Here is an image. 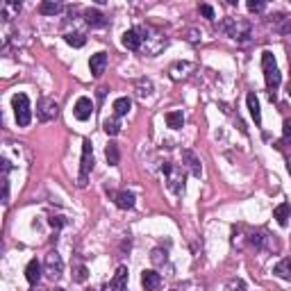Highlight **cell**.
<instances>
[{
    "mask_svg": "<svg viewBox=\"0 0 291 291\" xmlns=\"http://www.w3.org/2000/svg\"><path fill=\"white\" fill-rule=\"evenodd\" d=\"M287 171H289V175H291V164H287Z\"/></svg>",
    "mask_w": 291,
    "mask_h": 291,
    "instance_id": "d590c367",
    "label": "cell"
},
{
    "mask_svg": "<svg viewBox=\"0 0 291 291\" xmlns=\"http://www.w3.org/2000/svg\"><path fill=\"white\" fill-rule=\"evenodd\" d=\"M12 107H14V116H16V123L21 128H28L32 121V109H30V100L25 94H16L12 98Z\"/></svg>",
    "mask_w": 291,
    "mask_h": 291,
    "instance_id": "3957f363",
    "label": "cell"
},
{
    "mask_svg": "<svg viewBox=\"0 0 291 291\" xmlns=\"http://www.w3.org/2000/svg\"><path fill=\"white\" fill-rule=\"evenodd\" d=\"M264 241H266V237H264V232H257V234H253V237H250V244L255 246L257 250H261V248H264Z\"/></svg>",
    "mask_w": 291,
    "mask_h": 291,
    "instance_id": "83f0119b",
    "label": "cell"
},
{
    "mask_svg": "<svg viewBox=\"0 0 291 291\" xmlns=\"http://www.w3.org/2000/svg\"><path fill=\"white\" fill-rule=\"evenodd\" d=\"M128 287V266H119L116 273H114L112 282H109V289L112 291H125Z\"/></svg>",
    "mask_w": 291,
    "mask_h": 291,
    "instance_id": "5bb4252c",
    "label": "cell"
},
{
    "mask_svg": "<svg viewBox=\"0 0 291 291\" xmlns=\"http://www.w3.org/2000/svg\"><path fill=\"white\" fill-rule=\"evenodd\" d=\"M105 157H107V164L109 166H116L121 160V153H119V146L116 143H109L107 148H105Z\"/></svg>",
    "mask_w": 291,
    "mask_h": 291,
    "instance_id": "484cf974",
    "label": "cell"
},
{
    "mask_svg": "<svg viewBox=\"0 0 291 291\" xmlns=\"http://www.w3.org/2000/svg\"><path fill=\"white\" fill-rule=\"evenodd\" d=\"M94 171V146H91L89 139L82 141V160H80V187L87 184L89 173Z\"/></svg>",
    "mask_w": 291,
    "mask_h": 291,
    "instance_id": "277c9868",
    "label": "cell"
},
{
    "mask_svg": "<svg viewBox=\"0 0 291 291\" xmlns=\"http://www.w3.org/2000/svg\"><path fill=\"white\" fill-rule=\"evenodd\" d=\"M32 291H46V289H39V287H34V289H32Z\"/></svg>",
    "mask_w": 291,
    "mask_h": 291,
    "instance_id": "8d00e7d4",
    "label": "cell"
},
{
    "mask_svg": "<svg viewBox=\"0 0 291 291\" xmlns=\"http://www.w3.org/2000/svg\"><path fill=\"white\" fill-rule=\"evenodd\" d=\"M221 30L227 32L234 41L244 43V41H248V36H250V23L248 21H241V18H226L221 23Z\"/></svg>",
    "mask_w": 291,
    "mask_h": 291,
    "instance_id": "7a4b0ae2",
    "label": "cell"
},
{
    "mask_svg": "<svg viewBox=\"0 0 291 291\" xmlns=\"http://www.w3.org/2000/svg\"><path fill=\"white\" fill-rule=\"evenodd\" d=\"M166 182H168V189L173 191V194H182L184 191V173H182V168H175L173 166V171L166 175Z\"/></svg>",
    "mask_w": 291,
    "mask_h": 291,
    "instance_id": "9c48e42d",
    "label": "cell"
},
{
    "mask_svg": "<svg viewBox=\"0 0 291 291\" xmlns=\"http://www.w3.org/2000/svg\"><path fill=\"white\" fill-rule=\"evenodd\" d=\"M150 259H153L155 264H164V261H166V253H162V250L157 248V250H153V257H150Z\"/></svg>",
    "mask_w": 291,
    "mask_h": 291,
    "instance_id": "f546056e",
    "label": "cell"
},
{
    "mask_svg": "<svg viewBox=\"0 0 291 291\" xmlns=\"http://www.w3.org/2000/svg\"><path fill=\"white\" fill-rule=\"evenodd\" d=\"M130 107H132V100L128 96H121V98L114 100V114H116V116H125V114L130 112Z\"/></svg>",
    "mask_w": 291,
    "mask_h": 291,
    "instance_id": "7402d4cb",
    "label": "cell"
},
{
    "mask_svg": "<svg viewBox=\"0 0 291 291\" xmlns=\"http://www.w3.org/2000/svg\"><path fill=\"white\" fill-rule=\"evenodd\" d=\"M73 114H75L77 121H89L91 114H94V102H91V98H87V96L77 98L75 107H73Z\"/></svg>",
    "mask_w": 291,
    "mask_h": 291,
    "instance_id": "52a82bcc",
    "label": "cell"
},
{
    "mask_svg": "<svg viewBox=\"0 0 291 291\" xmlns=\"http://www.w3.org/2000/svg\"><path fill=\"white\" fill-rule=\"evenodd\" d=\"M64 39H66V43H68V46H73V48H82L84 43H87V36L80 34V32H68Z\"/></svg>",
    "mask_w": 291,
    "mask_h": 291,
    "instance_id": "4316f807",
    "label": "cell"
},
{
    "mask_svg": "<svg viewBox=\"0 0 291 291\" xmlns=\"http://www.w3.org/2000/svg\"><path fill=\"white\" fill-rule=\"evenodd\" d=\"M246 102H248V109H250V116L255 121V125H261V109H259V98H257L255 91H250L246 96Z\"/></svg>",
    "mask_w": 291,
    "mask_h": 291,
    "instance_id": "9a60e30c",
    "label": "cell"
},
{
    "mask_svg": "<svg viewBox=\"0 0 291 291\" xmlns=\"http://www.w3.org/2000/svg\"><path fill=\"white\" fill-rule=\"evenodd\" d=\"M182 160L187 162V166L191 168V173L196 175V178H200L202 175V164H200V157H198L194 150H182Z\"/></svg>",
    "mask_w": 291,
    "mask_h": 291,
    "instance_id": "4fadbf2b",
    "label": "cell"
},
{
    "mask_svg": "<svg viewBox=\"0 0 291 291\" xmlns=\"http://www.w3.org/2000/svg\"><path fill=\"white\" fill-rule=\"evenodd\" d=\"M46 273L50 280H60L62 273H64V259H62V255L57 253V250H50L46 255Z\"/></svg>",
    "mask_w": 291,
    "mask_h": 291,
    "instance_id": "8992f818",
    "label": "cell"
},
{
    "mask_svg": "<svg viewBox=\"0 0 291 291\" xmlns=\"http://www.w3.org/2000/svg\"><path fill=\"white\" fill-rule=\"evenodd\" d=\"M53 291H66V289H60V287H57V289H53Z\"/></svg>",
    "mask_w": 291,
    "mask_h": 291,
    "instance_id": "74e56055",
    "label": "cell"
},
{
    "mask_svg": "<svg viewBox=\"0 0 291 291\" xmlns=\"http://www.w3.org/2000/svg\"><path fill=\"white\" fill-rule=\"evenodd\" d=\"M87 278H89V271H87V266H77L73 280H75V282H87Z\"/></svg>",
    "mask_w": 291,
    "mask_h": 291,
    "instance_id": "f1b7e54d",
    "label": "cell"
},
{
    "mask_svg": "<svg viewBox=\"0 0 291 291\" xmlns=\"http://www.w3.org/2000/svg\"><path fill=\"white\" fill-rule=\"evenodd\" d=\"M273 273L278 275L280 280H287V282H291V257L280 259L278 264L273 266Z\"/></svg>",
    "mask_w": 291,
    "mask_h": 291,
    "instance_id": "e0dca14e",
    "label": "cell"
},
{
    "mask_svg": "<svg viewBox=\"0 0 291 291\" xmlns=\"http://www.w3.org/2000/svg\"><path fill=\"white\" fill-rule=\"evenodd\" d=\"M166 125L171 130H180L184 125V114L182 112H168L166 114Z\"/></svg>",
    "mask_w": 291,
    "mask_h": 291,
    "instance_id": "cb8c5ba5",
    "label": "cell"
},
{
    "mask_svg": "<svg viewBox=\"0 0 291 291\" xmlns=\"http://www.w3.org/2000/svg\"><path fill=\"white\" fill-rule=\"evenodd\" d=\"M282 137H285V141H291V121L289 119L282 123Z\"/></svg>",
    "mask_w": 291,
    "mask_h": 291,
    "instance_id": "1f68e13d",
    "label": "cell"
},
{
    "mask_svg": "<svg viewBox=\"0 0 291 291\" xmlns=\"http://www.w3.org/2000/svg\"><path fill=\"white\" fill-rule=\"evenodd\" d=\"M200 14H202L205 18H209V21L216 16V14H214V7H212V5H200Z\"/></svg>",
    "mask_w": 291,
    "mask_h": 291,
    "instance_id": "4dcf8cb0",
    "label": "cell"
},
{
    "mask_svg": "<svg viewBox=\"0 0 291 291\" xmlns=\"http://www.w3.org/2000/svg\"><path fill=\"white\" fill-rule=\"evenodd\" d=\"M264 7H266L264 2H255V0H250V2H248V9H250V12H264Z\"/></svg>",
    "mask_w": 291,
    "mask_h": 291,
    "instance_id": "d6a6232c",
    "label": "cell"
},
{
    "mask_svg": "<svg viewBox=\"0 0 291 291\" xmlns=\"http://www.w3.org/2000/svg\"><path fill=\"white\" fill-rule=\"evenodd\" d=\"M143 39L146 36H141V30H128V32H123V48H128V50H139L141 48V43H143Z\"/></svg>",
    "mask_w": 291,
    "mask_h": 291,
    "instance_id": "ba28073f",
    "label": "cell"
},
{
    "mask_svg": "<svg viewBox=\"0 0 291 291\" xmlns=\"http://www.w3.org/2000/svg\"><path fill=\"white\" fill-rule=\"evenodd\" d=\"M141 285L146 291H157L162 285V275L157 273V271H153V268H148V271L141 273Z\"/></svg>",
    "mask_w": 291,
    "mask_h": 291,
    "instance_id": "7c38bea8",
    "label": "cell"
},
{
    "mask_svg": "<svg viewBox=\"0 0 291 291\" xmlns=\"http://www.w3.org/2000/svg\"><path fill=\"white\" fill-rule=\"evenodd\" d=\"M261 68H264V77H266V87L268 91H271V100L275 98L273 91L280 87V82H282V75H280L278 71V64H275V57L271 50H264L261 53Z\"/></svg>",
    "mask_w": 291,
    "mask_h": 291,
    "instance_id": "6da1fadb",
    "label": "cell"
},
{
    "mask_svg": "<svg viewBox=\"0 0 291 291\" xmlns=\"http://www.w3.org/2000/svg\"><path fill=\"white\" fill-rule=\"evenodd\" d=\"M273 219L278 221V226H282V227L289 223V219H291V205L289 202H280L278 207L273 209Z\"/></svg>",
    "mask_w": 291,
    "mask_h": 291,
    "instance_id": "2e32d148",
    "label": "cell"
},
{
    "mask_svg": "<svg viewBox=\"0 0 291 291\" xmlns=\"http://www.w3.org/2000/svg\"><path fill=\"white\" fill-rule=\"evenodd\" d=\"M191 71H194V64H189V62H178V64L171 66V77L173 80H182V77H189Z\"/></svg>",
    "mask_w": 291,
    "mask_h": 291,
    "instance_id": "ac0fdd59",
    "label": "cell"
},
{
    "mask_svg": "<svg viewBox=\"0 0 291 291\" xmlns=\"http://www.w3.org/2000/svg\"><path fill=\"white\" fill-rule=\"evenodd\" d=\"M102 130L107 132L109 137H116L121 132V121L119 116H112V119H105V123H102Z\"/></svg>",
    "mask_w": 291,
    "mask_h": 291,
    "instance_id": "603a6c76",
    "label": "cell"
},
{
    "mask_svg": "<svg viewBox=\"0 0 291 291\" xmlns=\"http://www.w3.org/2000/svg\"><path fill=\"white\" fill-rule=\"evenodd\" d=\"M114 200H116V205H119L121 209H132L137 198H134L132 191H119V194H114Z\"/></svg>",
    "mask_w": 291,
    "mask_h": 291,
    "instance_id": "d6986e66",
    "label": "cell"
},
{
    "mask_svg": "<svg viewBox=\"0 0 291 291\" xmlns=\"http://www.w3.org/2000/svg\"><path fill=\"white\" fill-rule=\"evenodd\" d=\"M89 68H91V75H94V77H100L102 73H105V68H107V53H96V55H91Z\"/></svg>",
    "mask_w": 291,
    "mask_h": 291,
    "instance_id": "8fae6325",
    "label": "cell"
},
{
    "mask_svg": "<svg viewBox=\"0 0 291 291\" xmlns=\"http://www.w3.org/2000/svg\"><path fill=\"white\" fill-rule=\"evenodd\" d=\"M189 289H194L191 282H187V285H182V287H175V289H171V291H189Z\"/></svg>",
    "mask_w": 291,
    "mask_h": 291,
    "instance_id": "e575fe53",
    "label": "cell"
},
{
    "mask_svg": "<svg viewBox=\"0 0 291 291\" xmlns=\"http://www.w3.org/2000/svg\"><path fill=\"white\" fill-rule=\"evenodd\" d=\"M48 223H50V226H53L55 230H60V227L64 226V219H62V216H53V219L48 221Z\"/></svg>",
    "mask_w": 291,
    "mask_h": 291,
    "instance_id": "836d02e7",
    "label": "cell"
},
{
    "mask_svg": "<svg viewBox=\"0 0 291 291\" xmlns=\"http://www.w3.org/2000/svg\"><path fill=\"white\" fill-rule=\"evenodd\" d=\"M39 12L43 16H55V14L62 12V2H55V0H43L41 5H39Z\"/></svg>",
    "mask_w": 291,
    "mask_h": 291,
    "instance_id": "44dd1931",
    "label": "cell"
},
{
    "mask_svg": "<svg viewBox=\"0 0 291 291\" xmlns=\"http://www.w3.org/2000/svg\"><path fill=\"white\" fill-rule=\"evenodd\" d=\"M41 271H43L41 261H39V259H30V261H28V266H25V280H28L32 287H36V285H39V280H41Z\"/></svg>",
    "mask_w": 291,
    "mask_h": 291,
    "instance_id": "30bf717a",
    "label": "cell"
},
{
    "mask_svg": "<svg viewBox=\"0 0 291 291\" xmlns=\"http://www.w3.org/2000/svg\"><path fill=\"white\" fill-rule=\"evenodd\" d=\"M84 18H87V23H89L91 28H102V25L107 23L105 14H100L98 9H87V12H84Z\"/></svg>",
    "mask_w": 291,
    "mask_h": 291,
    "instance_id": "ffe728a7",
    "label": "cell"
},
{
    "mask_svg": "<svg viewBox=\"0 0 291 291\" xmlns=\"http://www.w3.org/2000/svg\"><path fill=\"white\" fill-rule=\"evenodd\" d=\"M57 114H60V105H57L55 98L43 96L41 100L36 102V119L41 121V123H48V121L57 119Z\"/></svg>",
    "mask_w": 291,
    "mask_h": 291,
    "instance_id": "5b68a950",
    "label": "cell"
},
{
    "mask_svg": "<svg viewBox=\"0 0 291 291\" xmlns=\"http://www.w3.org/2000/svg\"><path fill=\"white\" fill-rule=\"evenodd\" d=\"M137 96L139 98H150V96H153V82L146 80V77L137 80Z\"/></svg>",
    "mask_w": 291,
    "mask_h": 291,
    "instance_id": "d4e9b609",
    "label": "cell"
}]
</instances>
